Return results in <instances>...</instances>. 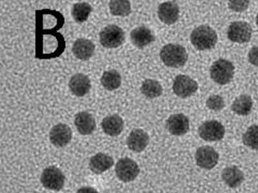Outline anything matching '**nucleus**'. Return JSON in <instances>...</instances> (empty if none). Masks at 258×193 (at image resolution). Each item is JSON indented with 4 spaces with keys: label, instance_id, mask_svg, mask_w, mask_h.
I'll list each match as a JSON object with an SVG mask.
<instances>
[{
    "label": "nucleus",
    "instance_id": "18",
    "mask_svg": "<svg viewBox=\"0 0 258 193\" xmlns=\"http://www.w3.org/2000/svg\"><path fill=\"white\" fill-rule=\"evenodd\" d=\"M131 40L136 47L143 48L155 41L153 32L146 27H137L131 33Z\"/></svg>",
    "mask_w": 258,
    "mask_h": 193
},
{
    "label": "nucleus",
    "instance_id": "31",
    "mask_svg": "<svg viewBox=\"0 0 258 193\" xmlns=\"http://www.w3.org/2000/svg\"><path fill=\"white\" fill-rule=\"evenodd\" d=\"M248 57L250 63L258 67V46H254L251 48Z\"/></svg>",
    "mask_w": 258,
    "mask_h": 193
},
{
    "label": "nucleus",
    "instance_id": "33",
    "mask_svg": "<svg viewBox=\"0 0 258 193\" xmlns=\"http://www.w3.org/2000/svg\"><path fill=\"white\" fill-rule=\"evenodd\" d=\"M255 22H256V25L258 27V13L256 16V19H255Z\"/></svg>",
    "mask_w": 258,
    "mask_h": 193
},
{
    "label": "nucleus",
    "instance_id": "25",
    "mask_svg": "<svg viewBox=\"0 0 258 193\" xmlns=\"http://www.w3.org/2000/svg\"><path fill=\"white\" fill-rule=\"evenodd\" d=\"M141 91L146 98L154 99L161 95L163 88L158 80L148 79L143 82Z\"/></svg>",
    "mask_w": 258,
    "mask_h": 193
},
{
    "label": "nucleus",
    "instance_id": "14",
    "mask_svg": "<svg viewBox=\"0 0 258 193\" xmlns=\"http://www.w3.org/2000/svg\"><path fill=\"white\" fill-rule=\"evenodd\" d=\"M150 138L146 132L142 129H135L129 134L126 144L131 151L140 153L148 146Z\"/></svg>",
    "mask_w": 258,
    "mask_h": 193
},
{
    "label": "nucleus",
    "instance_id": "19",
    "mask_svg": "<svg viewBox=\"0 0 258 193\" xmlns=\"http://www.w3.org/2000/svg\"><path fill=\"white\" fill-rule=\"evenodd\" d=\"M95 46L91 40L78 39L74 43L73 52L75 56L82 61L89 60L93 56Z\"/></svg>",
    "mask_w": 258,
    "mask_h": 193
},
{
    "label": "nucleus",
    "instance_id": "12",
    "mask_svg": "<svg viewBox=\"0 0 258 193\" xmlns=\"http://www.w3.org/2000/svg\"><path fill=\"white\" fill-rule=\"evenodd\" d=\"M72 137L70 127L63 123L53 126L49 133L50 142L57 148L66 146L71 142Z\"/></svg>",
    "mask_w": 258,
    "mask_h": 193
},
{
    "label": "nucleus",
    "instance_id": "13",
    "mask_svg": "<svg viewBox=\"0 0 258 193\" xmlns=\"http://www.w3.org/2000/svg\"><path fill=\"white\" fill-rule=\"evenodd\" d=\"M189 120L187 117L182 114L172 115L166 122V128L170 134L175 136H181L189 130Z\"/></svg>",
    "mask_w": 258,
    "mask_h": 193
},
{
    "label": "nucleus",
    "instance_id": "16",
    "mask_svg": "<svg viewBox=\"0 0 258 193\" xmlns=\"http://www.w3.org/2000/svg\"><path fill=\"white\" fill-rule=\"evenodd\" d=\"M69 86L74 95L83 96L89 93L91 88V82L87 75L83 73H77L71 78Z\"/></svg>",
    "mask_w": 258,
    "mask_h": 193
},
{
    "label": "nucleus",
    "instance_id": "23",
    "mask_svg": "<svg viewBox=\"0 0 258 193\" xmlns=\"http://www.w3.org/2000/svg\"><path fill=\"white\" fill-rule=\"evenodd\" d=\"M253 101L248 95H241L237 96L232 103V110L238 116H246L252 111Z\"/></svg>",
    "mask_w": 258,
    "mask_h": 193
},
{
    "label": "nucleus",
    "instance_id": "17",
    "mask_svg": "<svg viewBox=\"0 0 258 193\" xmlns=\"http://www.w3.org/2000/svg\"><path fill=\"white\" fill-rule=\"evenodd\" d=\"M75 125L78 132L84 135L92 134L96 128L95 119L87 112H81L76 115Z\"/></svg>",
    "mask_w": 258,
    "mask_h": 193
},
{
    "label": "nucleus",
    "instance_id": "22",
    "mask_svg": "<svg viewBox=\"0 0 258 193\" xmlns=\"http://www.w3.org/2000/svg\"><path fill=\"white\" fill-rule=\"evenodd\" d=\"M222 177L226 185L230 188H236L243 182L244 174L236 166L227 167L223 170Z\"/></svg>",
    "mask_w": 258,
    "mask_h": 193
},
{
    "label": "nucleus",
    "instance_id": "8",
    "mask_svg": "<svg viewBox=\"0 0 258 193\" xmlns=\"http://www.w3.org/2000/svg\"><path fill=\"white\" fill-rule=\"evenodd\" d=\"M115 171L119 180L129 182L137 178L140 169L135 161L129 158H123L117 161Z\"/></svg>",
    "mask_w": 258,
    "mask_h": 193
},
{
    "label": "nucleus",
    "instance_id": "3",
    "mask_svg": "<svg viewBox=\"0 0 258 193\" xmlns=\"http://www.w3.org/2000/svg\"><path fill=\"white\" fill-rule=\"evenodd\" d=\"M160 58L166 66L179 68L186 63L188 54L183 46L170 43L161 48Z\"/></svg>",
    "mask_w": 258,
    "mask_h": 193
},
{
    "label": "nucleus",
    "instance_id": "29",
    "mask_svg": "<svg viewBox=\"0 0 258 193\" xmlns=\"http://www.w3.org/2000/svg\"><path fill=\"white\" fill-rule=\"evenodd\" d=\"M207 108L213 111H220L225 107V101L218 95L210 96L206 101Z\"/></svg>",
    "mask_w": 258,
    "mask_h": 193
},
{
    "label": "nucleus",
    "instance_id": "27",
    "mask_svg": "<svg viewBox=\"0 0 258 193\" xmlns=\"http://www.w3.org/2000/svg\"><path fill=\"white\" fill-rule=\"evenodd\" d=\"M110 13L117 16H126L131 13L130 2L126 0H112L109 3Z\"/></svg>",
    "mask_w": 258,
    "mask_h": 193
},
{
    "label": "nucleus",
    "instance_id": "9",
    "mask_svg": "<svg viewBox=\"0 0 258 193\" xmlns=\"http://www.w3.org/2000/svg\"><path fill=\"white\" fill-rule=\"evenodd\" d=\"M225 133L224 126L217 121L205 122L198 129L200 137L208 142L221 141L224 137Z\"/></svg>",
    "mask_w": 258,
    "mask_h": 193
},
{
    "label": "nucleus",
    "instance_id": "21",
    "mask_svg": "<svg viewBox=\"0 0 258 193\" xmlns=\"http://www.w3.org/2000/svg\"><path fill=\"white\" fill-rule=\"evenodd\" d=\"M101 127L106 134L116 137L120 135L123 130L124 121L118 115H111L103 119Z\"/></svg>",
    "mask_w": 258,
    "mask_h": 193
},
{
    "label": "nucleus",
    "instance_id": "7",
    "mask_svg": "<svg viewBox=\"0 0 258 193\" xmlns=\"http://www.w3.org/2000/svg\"><path fill=\"white\" fill-rule=\"evenodd\" d=\"M252 37V27L247 22L237 21L230 25L227 38L232 42L245 43L250 41Z\"/></svg>",
    "mask_w": 258,
    "mask_h": 193
},
{
    "label": "nucleus",
    "instance_id": "4",
    "mask_svg": "<svg viewBox=\"0 0 258 193\" xmlns=\"http://www.w3.org/2000/svg\"><path fill=\"white\" fill-rule=\"evenodd\" d=\"M211 79L216 83L225 85L231 81L234 74V66L231 62L220 59L214 62L210 69Z\"/></svg>",
    "mask_w": 258,
    "mask_h": 193
},
{
    "label": "nucleus",
    "instance_id": "5",
    "mask_svg": "<svg viewBox=\"0 0 258 193\" xmlns=\"http://www.w3.org/2000/svg\"><path fill=\"white\" fill-rule=\"evenodd\" d=\"M125 32L116 25H109L100 32L101 45L107 48L119 47L125 41Z\"/></svg>",
    "mask_w": 258,
    "mask_h": 193
},
{
    "label": "nucleus",
    "instance_id": "11",
    "mask_svg": "<svg viewBox=\"0 0 258 193\" xmlns=\"http://www.w3.org/2000/svg\"><path fill=\"white\" fill-rule=\"evenodd\" d=\"M195 159L198 166L205 169H212L218 164L219 154L211 146H202L197 149Z\"/></svg>",
    "mask_w": 258,
    "mask_h": 193
},
{
    "label": "nucleus",
    "instance_id": "20",
    "mask_svg": "<svg viewBox=\"0 0 258 193\" xmlns=\"http://www.w3.org/2000/svg\"><path fill=\"white\" fill-rule=\"evenodd\" d=\"M114 165V160L107 154L99 153L93 156L89 162L90 169L96 174L104 173L111 168Z\"/></svg>",
    "mask_w": 258,
    "mask_h": 193
},
{
    "label": "nucleus",
    "instance_id": "10",
    "mask_svg": "<svg viewBox=\"0 0 258 193\" xmlns=\"http://www.w3.org/2000/svg\"><path fill=\"white\" fill-rule=\"evenodd\" d=\"M174 93L181 98H186L197 92L198 84L196 80L188 75H178L174 80Z\"/></svg>",
    "mask_w": 258,
    "mask_h": 193
},
{
    "label": "nucleus",
    "instance_id": "6",
    "mask_svg": "<svg viewBox=\"0 0 258 193\" xmlns=\"http://www.w3.org/2000/svg\"><path fill=\"white\" fill-rule=\"evenodd\" d=\"M64 181L66 176L56 167H48L43 170L41 174V182L48 189L59 191L63 189Z\"/></svg>",
    "mask_w": 258,
    "mask_h": 193
},
{
    "label": "nucleus",
    "instance_id": "32",
    "mask_svg": "<svg viewBox=\"0 0 258 193\" xmlns=\"http://www.w3.org/2000/svg\"><path fill=\"white\" fill-rule=\"evenodd\" d=\"M77 193H99L95 189L91 187H84L81 188Z\"/></svg>",
    "mask_w": 258,
    "mask_h": 193
},
{
    "label": "nucleus",
    "instance_id": "2",
    "mask_svg": "<svg viewBox=\"0 0 258 193\" xmlns=\"http://www.w3.org/2000/svg\"><path fill=\"white\" fill-rule=\"evenodd\" d=\"M191 43L199 50H210L215 47L218 41L216 32L207 25L196 28L190 35Z\"/></svg>",
    "mask_w": 258,
    "mask_h": 193
},
{
    "label": "nucleus",
    "instance_id": "1",
    "mask_svg": "<svg viewBox=\"0 0 258 193\" xmlns=\"http://www.w3.org/2000/svg\"><path fill=\"white\" fill-rule=\"evenodd\" d=\"M36 25L37 32L45 34L48 38L36 36V57L38 59H50L60 56L66 48V42L63 36L56 33L57 28H48Z\"/></svg>",
    "mask_w": 258,
    "mask_h": 193
},
{
    "label": "nucleus",
    "instance_id": "24",
    "mask_svg": "<svg viewBox=\"0 0 258 193\" xmlns=\"http://www.w3.org/2000/svg\"><path fill=\"white\" fill-rule=\"evenodd\" d=\"M101 82L102 86L107 90H115L120 86L121 77L116 70L106 71L101 76Z\"/></svg>",
    "mask_w": 258,
    "mask_h": 193
},
{
    "label": "nucleus",
    "instance_id": "26",
    "mask_svg": "<svg viewBox=\"0 0 258 193\" xmlns=\"http://www.w3.org/2000/svg\"><path fill=\"white\" fill-rule=\"evenodd\" d=\"M92 7L88 3H77L74 4L72 8L73 19L77 23H83L88 19L90 14L92 12Z\"/></svg>",
    "mask_w": 258,
    "mask_h": 193
},
{
    "label": "nucleus",
    "instance_id": "15",
    "mask_svg": "<svg viewBox=\"0 0 258 193\" xmlns=\"http://www.w3.org/2000/svg\"><path fill=\"white\" fill-rule=\"evenodd\" d=\"M179 8L174 2H167L159 6L158 15L161 22L166 25L175 24L178 20Z\"/></svg>",
    "mask_w": 258,
    "mask_h": 193
},
{
    "label": "nucleus",
    "instance_id": "30",
    "mask_svg": "<svg viewBox=\"0 0 258 193\" xmlns=\"http://www.w3.org/2000/svg\"><path fill=\"white\" fill-rule=\"evenodd\" d=\"M249 1H246V0L230 1L229 2V7L234 12L242 13L247 9L248 6H249Z\"/></svg>",
    "mask_w": 258,
    "mask_h": 193
},
{
    "label": "nucleus",
    "instance_id": "28",
    "mask_svg": "<svg viewBox=\"0 0 258 193\" xmlns=\"http://www.w3.org/2000/svg\"><path fill=\"white\" fill-rule=\"evenodd\" d=\"M243 144L254 150L258 151V126L252 125L243 135Z\"/></svg>",
    "mask_w": 258,
    "mask_h": 193
}]
</instances>
